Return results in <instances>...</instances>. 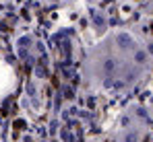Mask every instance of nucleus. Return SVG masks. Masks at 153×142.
<instances>
[{
  "label": "nucleus",
  "mask_w": 153,
  "mask_h": 142,
  "mask_svg": "<svg viewBox=\"0 0 153 142\" xmlns=\"http://www.w3.org/2000/svg\"><path fill=\"white\" fill-rule=\"evenodd\" d=\"M139 47L137 43V39L126 33V31H118L116 35H114V49L118 52V56H122V58H130L132 56V52Z\"/></svg>",
  "instance_id": "f257e3e1"
},
{
  "label": "nucleus",
  "mask_w": 153,
  "mask_h": 142,
  "mask_svg": "<svg viewBox=\"0 0 153 142\" xmlns=\"http://www.w3.org/2000/svg\"><path fill=\"white\" fill-rule=\"evenodd\" d=\"M143 140H145V130L137 128V126L122 128L120 136H118V142H143Z\"/></svg>",
  "instance_id": "f03ea898"
},
{
  "label": "nucleus",
  "mask_w": 153,
  "mask_h": 142,
  "mask_svg": "<svg viewBox=\"0 0 153 142\" xmlns=\"http://www.w3.org/2000/svg\"><path fill=\"white\" fill-rule=\"evenodd\" d=\"M149 10H151V13H153V0H151V4H149Z\"/></svg>",
  "instance_id": "7ed1b4c3"
},
{
  "label": "nucleus",
  "mask_w": 153,
  "mask_h": 142,
  "mask_svg": "<svg viewBox=\"0 0 153 142\" xmlns=\"http://www.w3.org/2000/svg\"><path fill=\"white\" fill-rule=\"evenodd\" d=\"M149 111H151V118H153V103H151V107H149Z\"/></svg>",
  "instance_id": "20e7f679"
}]
</instances>
